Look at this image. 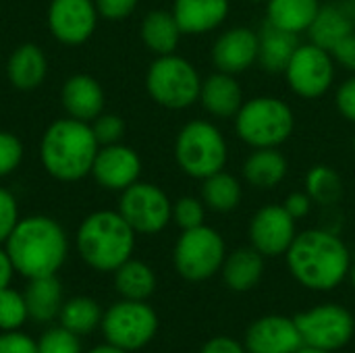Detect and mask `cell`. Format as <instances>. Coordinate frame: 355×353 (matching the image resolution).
I'll return each mask as SVG.
<instances>
[{
  "label": "cell",
  "instance_id": "obj_1",
  "mask_svg": "<svg viewBox=\"0 0 355 353\" xmlns=\"http://www.w3.org/2000/svg\"><path fill=\"white\" fill-rule=\"evenodd\" d=\"M285 258L291 277L312 291L339 287L349 277L352 268V256L343 239L324 229L297 233Z\"/></svg>",
  "mask_w": 355,
  "mask_h": 353
},
{
  "label": "cell",
  "instance_id": "obj_2",
  "mask_svg": "<svg viewBox=\"0 0 355 353\" xmlns=\"http://www.w3.org/2000/svg\"><path fill=\"white\" fill-rule=\"evenodd\" d=\"M6 254L15 273L25 279L50 277L67 260L69 241L64 229L48 216H27L17 223L6 239Z\"/></svg>",
  "mask_w": 355,
  "mask_h": 353
},
{
  "label": "cell",
  "instance_id": "obj_3",
  "mask_svg": "<svg viewBox=\"0 0 355 353\" xmlns=\"http://www.w3.org/2000/svg\"><path fill=\"white\" fill-rule=\"evenodd\" d=\"M100 144L89 123L73 117L54 121L40 141V160L58 181H79L92 173Z\"/></svg>",
  "mask_w": 355,
  "mask_h": 353
},
{
  "label": "cell",
  "instance_id": "obj_4",
  "mask_svg": "<svg viewBox=\"0 0 355 353\" xmlns=\"http://www.w3.org/2000/svg\"><path fill=\"white\" fill-rule=\"evenodd\" d=\"M135 248V231L114 210L89 214L77 231V250L83 262L100 273H114Z\"/></svg>",
  "mask_w": 355,
  "mask_h": 353
},
{
  "label": "cell",
  "instance_id": "obj_5",
  "mask_svg": "<svg viewBox=\"0 0 355 353\" xmlns=\"http://www.w3.org/2000/svg\"><path fill=\"white\" fill-rule=\"evenodd\" d=\"M295 127L293 110L287 102L272 96H258L241 104L235 114V131L252 148H279Z\"/></svg>",
  "mask_w": 355,
  "mask_h": 353
},
{
  "label": "cell",
  "instance_id": "obj_6",
  "mask_svg": "<svg viewBox=\"0 0 355 353\" xmlns=\"http://www.w3.org/2000/svg\"><path fill=\"white\" fill-rule=\"evenodd\" d=\"M175 160L193 179H206L225 169L229 160L227 139L210 121H189L177 135Z\"/></svg>",
  "mask_w": 355,
  "mask_h": 353
},
{
  "label": "cell",
  "instance_id": "obj_7",
  "mask_svg": "<svg viewBox=\"0 0 355 353\" xmlns=\"http://www.w3.org/2000/svg\"><path fill=\"white\" fill-rule=\"evenodd\" d=\"M146 87L156 104L168 110H183L200 100L202 77L189 60L173 52L158 56L150 64Z\"/></svg>",
  "mask_w": 355,
  "mask_h": 353
},
{
  "label": "cell",
  "instance_id": "obj_8",
  "mask_svg": "<svg viewBox=\"0 0 355 353\" xmlns=\"http://www.w3.org/2000/svg\"><path fill=\"white\" fill-rule=\"evenodd\" d=\"M227 258L223 235L212 227H196L181 233L177 239L173 262L177 273L191 283H202L214 277Z\"/></svg>",
  "mask_w": 355,
  "mask_h": 353
},
{
  "label": "cell",
  "instance_id": "obj_9",
  "mask_svg": "<svg viewBox=\"0 0 355 353\" xmlns=\"http://www.w3.org/2000/svg\"><path fill=\"white\" fill-rule=\"evenodd\" d=\"M100 327L106 343L125 352H137L156 337L158 316L146 302L123 300L102 314Z\"/></svg>",
  "mask_w": 355,
  "mask_h": 353
},
{
  "label": "cell",
  "instance_id": "obj_10",
  "mask_svg": "<svg viewBox=\"0 0 355 353\" xmlns=\"http://www.w3.org/2000/svg\"><path fill=\"white\" fill-rule=\"evenodd\" d=\"M295 325L304 345L320 347L327 352L343 350L355 335L354 314L339 304H320L295 316Z\"/></svg>",
  "mask_w": 355,
  "mask_h": 353
},
{
  "label": "cell",
  "instance_id": "obj_11",
  "mask_svg": "<svg viewBox=\"0 0 355 353\" xmlns=\"http://www.w3.org/2000/svg\"><path fill=\"white\" fill-rule=\"evenodd\" d=\"M119 212L135 233L156 235L171 223L173 204L158 185L135 181L121 191Z\"/></svg>",
  "mask_w": 355,
  "mask_h": 353
},
{
  "label": "cell",
  "instance_id": "obj_12",
  "mask_svg": "<svg viewBox=\"0 0 355 353\" xmlns=\"http://www.w3.org/2000/svg\"><path fill=\"white\" fill-rule=\"evenodd\" d=\"M285 77L289 87L302 98H320L335 81V58L316 44H300L291 56Z\"/></svg>",
  "mask_w": 355,
  "mask_h": 353
},
{
  "label": "cell",
  "instance_id": "obj_13",
  "mask_svg": "<svg viewBox=\"0 0 355 353\" xmlns=\"http://www.w3.org/2000/svg\"><path fill=\"white\" fill-rule=\"evenodd\" d=\"M295 218L283 204L260 208L250 221V243L262 256H283L295 239Z\"/></svg>",
  "mask_w": 355,
  "mask_h": 353
},
{
  "label": "cell",
  "instance_id": "obj_14",
  "mask_svg": "<svg viewBox=\"0 0 355 353\" xmlns=\"http://www.w3.org/2000/svg\"><path fill=\"white\" fill-rule=\"evenodd\" d=\"M98 15L94 0H52L48 6V27L58 42L77 46L92 37Z\"/></svg>",
  "mask_w": 355,
  "mask_h": 353
},
{
  "label": "cell",
  "instance_id": "obj_15",
  "mask_svg": "<svg viewBox=\"0 0 355 353\" xmlns=\"http://www.w3.org/2000/svg\"><path fill=\"white\" fill-rule=\"evenodd\" d=\"M243 345L248 353H297L304 347V339L295 318L272 314L262 316L248 327Z\"/></svg>",
  "mask_w": 355,
  "mask_h": 353
},
{
  "label": "cell",
  "instance_id": "obj_16",
  "mask_svg": "<svg viewBox=\"0 0 355 353\" xmlns=\"http://www.w3.org/2000/svg\"><path fill=\"white\" fill-rule=\"evenodd\" d=\"M141 160L133 148L123 144L102 146L96 154L92 175L104 189L110 191H125L139 179Z\"/></svg>",
  "mask_w": 355,
  "mask_h": 353
},
{
  "label": "cell",
  "instance_id": "obj_17",
  "mask_svg": "<svg viewBox=\"0 0 355 353\" xmlns=\"http://www.w3.org/2000/svg\"><path fill=\"white\" fill-rule=\"evenodd\" d=\"M258 60V33L250 27L227 29L212 46V62L229 75L245 73Z\"/></svg>",
  "mask_w": 355,
  "mask_h": 353
},
{
  "label": "cell",
  "instance_id": "obj_18",
  "mask_svg": "<svg viewBox=\"0 0 355 353\" xmlns=\"http://www.w3.org/2000/svg\"><path fill=\"white\" fill-rule=\"evenodd\" d=\"M355 31V0H335L329 4H320V10L310 25V42L333 50L345 35Z\"/></svg>",
  "mask_w": 355,
  "mask_h": 353
},
{
  "label": "cell",
  "instance_id": "obj_19",
  "mask_svg": "<svg viewBox=\"0 0 355 353\" xmlns=\"http://www.w3.org/2000/svg\"><path fill=\"white\" fill-rule=\"evenodd\" d=\"M200 102L204 110L216 119H235L245 100L235 75L216 71L202 81Z\"/></svg>",
  "mask_w": 355,
  "mask_h": 353
},
{
  "label": "cell",
  "instance_id": "obj_20",
  "mask_svg": "<svg viewBox=\"0 0 355 353\" xmlns=\"http://www.w3.org/2000/svg\"><path fill=\"white\" fill-rule=\"evenodd\" d=\"M60 100L69 117L83 121V123H92L96 117L102 114V108H104L102 85L89 75L69 77L62 85Z\"/></svg>",
  "mask_w": 355,
  "mask_h": 353
},
{
  "label": "cell",
  "instance_id": "obj_21",
  "mask_svg": "<svg viewBox=\"0 0 355 353\" xmlns=\"http://www.w3.org/2000/svg\"><path fill=\"white\" fill-rule=\"evenodd\" d=\"M171 12L183 33L198 35L225 23L229 15V0H175Z\"/></svg>",
  "mask_w": 355,
  "mask_h": 353
},
{
  "label": "cell",
  "instance_id": "obj_22",
  "mask_svg": "<svg viewBox=\"0 0 355 353\" xmlns=\"http://www.w3.org/2000/svg\"><path fill=\"white\" fill-rule=\"evenodd\" d=\"M297 46V33L264 23L258 33V62L266 73H285Z\"/></svg>",
  "mask_w": 355,
  "mask_h": 353
},
{
  "label": "cell",
  "instance_id": "obj_23",
  "mask_svg": "<svg viewBox=\"0 0 355 353\" xmlns=\"http://www.w3.org/2000/svg\"><path fill=\"white\" fill-rule=\"evenodd\" d=\"M225 285L235 293L252 291L264 275V256L254 248H239L223 262Z\"/></svg>",
  "mask_w": 355,
  "mask_h": 353
},
{
  "label": "cell",
  "instance_id": "obj_24",
  "mask_svg": "<svg viewBox=\"0 0 355 353\" xmlns=\"http://www.w3.org/2000/svg\"><path fill=\"white\" fill-rule=\"evenodd\" d=\"M46 73H48L46 54L35 44H23L8 56L6 75L17 89L23 92L35 89L46 79Z\"/></svg>",
  "mask_w": 355,
  "mask_h": 353
},
{
  "label": "cell",
  "instance_id": "obj_25",
  "mask_svg": "<svg viewBox=\"0 0 355 353\" xmlns=\"http://www.w3.org/2000/svg\"><path fill=\"white\" fill-rule=\"evenodd\" d=\"M287 158L277 148H254L243 164V177L258 189H272L287 177Z\"/></svg>",
  "mask_w": 355,
  "mask_h": 353
},
{
  "label": "cell",
  "instance_id": "obj_26",
  "mask_svg": "<svg viewBox=\"0 0 355 353\" xmlns=\"http://www.w3.org/2000/svg\"><path fill=\"white\" fill-rule=\"evenodd\" d=\"M25 304L29 318L37 322H50L60 314L62 308V285L56 275L29 279L25 287Z\"/></svg>",
  "mask_w": 355,
  "mask_h": 353
},
{
  "label": "cell",
  "instance_id": "obj_27",
  "mask_svg": "<svg viewBox=\"0 0 355 353\" xmlns=\"http://www.w3.org/2000/svg\"><path fill=\"white\" fill-rule=\"evenodd\" d=\"M318 10L320 0H268L266 23L300 35L310 29Z\"/></svg>",
  "mask_w": 355,
  "mask_h": 353
},
{
  "label": "cell",
  "instance_id": "obj_28",
  "mask_svg": "<svg viewBox=\"0 0 355 353\" xmlns=\"http://www.w3.org/2000/svg\"><path fill=\"white\" fill-rule=\"evenodd\" d=\"M183 31L168 10H152L141 21V40L156 54H173L179 46Z\"/></svg>",
  "mask_w": 355,
  "mask_h": 353
},
{
  "label": "cell",
  "instance_id": "obj_29",
  "mask_svg": "<svg viewBox=\"0 0 355 353\" xmlns=\"http://www.w3.org/2000/svg\"><path fill=\"white\" fill-rule=\"evenodd\" d=\"M114 287L123 300L146 302L156 289V275L146 262L129 258L114 270Z\"/></svg>",
  "mask_w": 355,
  "mask_h": 353
},
{
  "label": "cell",
  "instance_id": "obj_30",
  "mask_svg": "<svg viewBox=\"0 0 355 353\" xmlns=\"http://www.w3.org/2000/svg\"><path fill=\"white\" fill-rule=\"evenodd\" d=\"M202 202L214 212H231L241 202V185L235 175L225 169L202 179Z\"/></svg>",
  "mask_w": 355,
  "mask_h": 353
},
{
  "label": "cell",
  "instance_id": "obj_31",
  "mask_svg": "<svg viewBox=\"0 0 355 353\" xmlns=\"http://www.w3.org/2000/svg\"><path fill=\"white\" fill-rule=\"evenodd\" d=\"M60 325L75 335H89L102 322V310L92 298H73L60 308Z\"/></svg>",
  "mask_w": 355,
  "mask_h": 353
},
{
  "label": "cell",
  "instance_id": "obj_32",
  "mask_svg": "<svg viewBox=\"0 0 355 353\" xmlns=\"http://www.w3.org/2000/svg\"><path fill=\"white\" fill-rule=\"evenodd\" d=\"M306 193L312 198V202H318L322 206L339 202L343 196V181L341 175L327 164H316L306 175Z\"/></svg>",
  "mask_w": 355,
  "mask_h": 353
},
{
  "label": "cell",
  "instance_id": "obj_33",
  "mask_svg": "<svg viewBox=\"0 0 355 353\" xmlns=\"http://www.w3.org/2000/svg\"><path fill=\"white\" fill-rule=\"evenodd\" d=\"M29 318L23 293L4 287L0 289V331H19Z\"/></svg>",
  "mask_w": 355,
  "mask_h": 353
},
{
  "label": "cell",
  "instance_id": "obj_34",
  "mask_svg": "<svg viewBox=\"0 0 355 353\" xmlns=\"http://www.w3.org/2000/svg\"><path fill=\"white\" fill-rule=\"evenodd\" d=\"M204 216H206V204L198 198L191 196H183L173 204V221L183 229H196L204 225Z\"/></svg>",
  "mask_w": 355,
  "mask_h": 353
},
{
  "label": "cell",
  "instance_id": "obj_35",
  "mask_svg": "<svg viewBox=\"0 0 355 353\" xmlns=\"http://www.w3.org/2000/svg\"><path fill=\"white\" fill-rule=\"evenodd\" d=\"M37 353H81L79 335L64 327L50 329L37 341Z\"/></svg>",
  "mask_w": 355,
  "mask_h": 353
},
{
  "label": "cell",
  "instance_id": "obj_36",
  "mask_svg": "<svg viewBox=\"0 0 355 353\" xmlns=\"http://www.w3.org/2000/svg\"><path fill=\"white\" fill-rule=\"evenodd\" d=\"M89 125L100 146L119 144L125 135V121L119 114H100Z\"/></svg>",
  "mask_w": 355,
  "mask_h": 353
},
{
  "label": "cell",
  "instance_id": "obj_37",
  "mask_svg": "<svg viewBox=\"0 0 355 353\" xmlns=\"http://www.w3.org/2000/svg\"><path fill=\"white\" fill-rule=\"evenodd\" d=\"M23 160V144L17 135L0 131V177H6L17 171Z\"/></svg>",
  "mask_w": 355,
  "mask_h": 353
},
{
  "label": "cell",
  "instance_id": "obj_38",
  "mask_svg": "<svg viewBox=\"0 0 355 353\" xmlns=\"http://www.w3.org/2000/svg\"><path fill=\"white\" fill-rule=\"evenodd\" d=\"M19 221L21 218L15 196L0 187V243H6L8 235L12 233Z\"/></svg>",
  "mask_w": 355,
  "mask_h": 353
},
{
  "label": "cell",
  "instance_id": "obj_39",
  "mask_svg": "<svg viewBox=\"0 0 355 353\" xmlns=\"http://www.w3.org/2000/svg\"><path fill=\"white\" fill-rule=\"evenodd\" d=\"M0 353H37V341L19 331H2Z\"/></svg>",
  "mask_w": 355,
  "mask_h": 353
},
{
  "label": "cell",
  "instance_id": "obj_40",
  "mask_svg": "<svg viewBox=\"0 0 355 353\" xmlns=\"http://www.w3.org/2000/svg\"><path fill=\"white\" fill-rule=\"evenodd\" d=\"M94 2L100 17L110 21H123L135 10L139 0H94Z\"/></svg>",
  "mask_w": 355,
  "mask_h": 353
},
{
  "label": "cell",
  "instance_id": "obj_41",
  "mask_svg": "<svg viewBox=\"0 0 355 353\" xmlns=\"http://www.w3.org/2000/svg\"><path fill=\"white\" fill-rule=\"evenodd\" d=\"M335 102H337L339 112H341L349 123H355V75L354 77H349V79H345V81L339 85Z\"/></svg>",
  "mask_w": 355,
  "mask_h": 353
},
{
  "label": "cell",
  "instance_id": "obj_42",
  "mask_svg": "<svg viewBox=\"0 0 355 353\" xmlns=\"http://www.w3.org/2000/svg\"><path fill=\"white\" fill-rule=\"evenodd\" d=\"M331 54H333L335 62H339L343 69L355 73V31L354 33H349V35H345V37L331 50Z\"/></svg>",
  "mask_w": 355,
  "mask_h": 353
},
{
  "label": "cell",
  "instance_id": "obj_43",
  "mask_svg": "<svg viewBox=\"0 0 355 353\" xmlns=\"http://www.w3.org/2000/svg\"><path fill=\"white\" fill-rule=\"evenodd\" d=\"M200 353H248V350L237 339L220 335V337H214V339L206 341Z\"/></svg>",
  "mask_w": 355,
  "mask_h": 353
},
{
  "label": "cell",
  "instance_id": "obj_44",
  "mask_svg": "<svg viewBox=\"0 0 355 353\" xmlns=\"http://www.w3.org/2000/svg\"><path fill=\"white\" fill-rule=\"evenodd\" d=\"M283 206H285V210H287L295 221H300V218H304V216L310 212V208H312V198H310L306 191H295V193H289V196L285 198Z\"/></svg>",
  "mask_w": 355,
  "mask_h": 353
},
{
  "label": "cell",
  "instance_id": "obj_45",
  "mask_svg": "<svg viewBox=\"0 0 355 353\" xmlns=\"http://www.w3.org/2000/svg\"><path fill=\"white\" fill-rule=\"evenodd\" d=\"M12 273H15V266L6 254V250L0 248V289L8 287L10 285V279H12Z\"/></svg>",
  "mask_w": 355,
  "mask_h": 353
},
{
  "label": "cell",
  "instance_id": "obj_46",
  "mask_svg": "<svg viewBox=\"0 0 355 353\" xmlns=\"http://www.w3.org/2000/svg\"><path fill=\"white\" fill-rule=\"evenodd\" d=\"M87 353H129V352H125V350H119V347H114V345L106 343V345H98V347H94L92 352H87Z\"/></svg>",
  "mask_w": 355,
  "mask_h": 353
},
{
  "label": "cell",
  "instance_id": "obj_47",
  "mask_svg": "<svg viewBox=\"0 0 355 353\" xmlns=\"http://www.w3.org/2000/svg\"><path fill=\"white\" fill-rule=\"evenodd\" d=\"M297 353H335V352H327V350H320V347H312V345H304Z\"/></svg>",
  "mask_w": 355,
  "mask_h": 353
},
{
  "label": "cell",
  "instance_id": "obj_48",
  "mask_svg": "<svg viewBox=\"0 0 355 353\" xmlns=\"http://www.w3.org/2000/svg\"><path fill=\"white\" fill-rule=\"evenodd\" d=\"M349 279H352V283H354L355 287V262L352 264V268H349Z\"/></svg>",
  "mask_w": 355,
  "mask_h": 353
},
{
  "label": "cell",
  "instance_id": "obj_49",
  "mask_svg": "<svg viewBox=\"0 0 355 353\" xmlns=\"http://www.w3.org/2000/svg\"><path fill=\"white\" fill-rule=\"evenodd\" d=\"M252 2H268V0H252Z\"/></svg>",
  "mask_w": 355,
  "mask_h": 353
},
{
  "label": "cell",
  "instance_id": "obj_50",
  "mask_svg": "<svg viewBox=\"0 0 355 353\" xmlns=\"http://www.w3.org/2000/svg\"><path fill=\"white\" fill-rule=\"evenodd\" d=\"M354 150H355V141H354Z\"/></svg>",
  "mask_w": 355,
  "mask_h": 353
}]
</instances>
